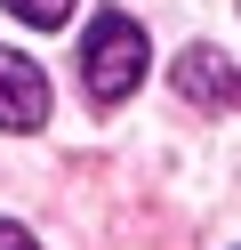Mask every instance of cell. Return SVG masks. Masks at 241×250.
<instances>
[{"mask_svg": "<svg viewBox=\"0 0 241 250\" xmlns=\"http://www.w3.org/2000/svg\"><path fill=\"white\" fill-rule=\"evenodd\" d=\"M153 73V41H145L137 17H121V8H105V17L80 33V81H89L96 105H121L137 97V81Z\"/></svg>", "mask_w": 241, "mask_h": 250, "instance_id": "1", "label": "cell"}, {"mask_svg": "<svg viewBox=\"0 0 241 250\" xmlns=\"http://www.w3.org/2000/svg\"><path fill=\"white\" fill-rule=\"evenodd\" d=\"M0 250H40V242H32L24 226H8V218H0Z\"/></svg>", "mask_w": 241, "mask_h": 250, "instance_id": "5", "label": "cell"}, {"mask_svg": "<svg viewBox=\"0 0 241 250\" xmlns=\"http://www.w3.org/2000/svg\"><path fill=\"white\" fill-rule=\"evenodd\" d=\"M169 81H177V97H185V105H241V73L225 65L209 41H193V49L177 57V65H169Z\"/></svg>", "mask_w": 241, "mask_h": 250, "instance_id": "3", "label": "cell"}, {"mask_svg": "<svg viewBox=\"0 0 241 250\" xmlns=\"http://www.w3.org/2000/svg\"><path fill=\"white\" fill-rule=\"evenodd\" d=\"M16 24H32V33H64V17H73V0H0Z\"/></svg>", "mask_w": 241, "mask_h": 250, "instance_id": "4", "label": "cell"}, {"mask_svg": "<svg viewBox=\"0 0 241 250\" xmlns=\"http://www.w3.org/2000/svg\"><path fill=\"white\" fill-rule=\"evenodd\" d=\"M40 121H48V73L0 49V129H40Z\"/></svg>", "mask_w": 241, "mask_h": 250, "instance_id": "2", "label": "cell"}]
</instances>
